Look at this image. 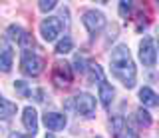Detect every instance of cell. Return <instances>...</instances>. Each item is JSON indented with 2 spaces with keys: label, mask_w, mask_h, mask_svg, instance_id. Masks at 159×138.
<instances>
[{
  "label": "cell",
  "mask_w": 159,
  "mask_h": 138,
  "mask_svg": "<svg viewBox=\"0 0 159 138\" xmlns=\"http://www.w3.org/2000/svg\"><path fill=\"white\" fill-rule=\"evenodd\" d=\"M109 66L111 72L117 80H121V84L125 88H133L135 86V64L131 60V54L125 44H119L111 50L109 56Z\"/></svg>",
  "instance_id": "cell-1"
},
{
  "label": "cell",
  "mask_w": 159,
  "mask_h": 138,
  "mask_svg": "<svg viewBox=\"0 0 159 138\" xmlns=\"http://www.w3.org/2000/svg\"><path fill=\"white\" fill-rule=\"evenodd\" d=\"M44 68V60L38 56V54L30 52V50H24L22 52V58H20V70L24 72L26 76H38Z\"/></svg>",
  "instance_id": "cell-2"
},
{
  "label": "cell",
  "mask_w": 159,
  "mask_h": 138,
  "mask_svg": "<svg viewBox=\"0 0 159 138\" xmlns=\"http://www.w3.org/2000/svg\"><path fill=\"white\" fill-rule=\"evenodd\" d=\"M139 60L143 62V66H155L157 62V48H155V42L153 38L145 36L141 42H139Z\"/></svg>",
  "instance_id": "cell-3"
},
{
  "label": "cell",
  "mask_w": 159,
  "mask_h": 138,
  "mask_svg": "<svg viewBox=\"0 0 159 138\" xmlns=\"http://www.w3.org/2000/svg\"><path fill=\"white\" fill-rule=\"evenodd\" d=\"M62 20L56 16H48L46 20H42V24H40V32H42V38L46 42H52L56 40V38L60 36V32H62Z\"/></svg>",
  "instance_id": "cell-4"
},
{
  "label": "cell",
  "mask_w": 159,
  "mask_h": 138,
  "mask_svg": "<svg viewBox=\"0 0 159 138\" xmlns=\"http://www.w3.org/2000/svg\"><path fill=\"white\" fill-rule=\"evenodd\" d=\"M52 80L58 86H70L72 82V66L66 60H56L52 70Z\"/></svg>",
  "instance_id": "cell-5"
},
{
  "label": "cell",
  "mask_w": 159,
  "mask_h": 138,
  "mask_svg": "<svg viewBox=\"0 0 159 138\" xmlns=\"http://www.w3.org/2000/svg\"><path fill=\"white\" fill-rule=\"evenodd\" d=\"M82 22H84V26H86V30L89 34H98L106 26V16L98 10H88V12H84Z\"/></svg>",
  "instance_id": "cell-6"
},
{
  "label": "cell",
  "mask_w": 159,
  "mask_h": 138,
  "mask_svg": "<svg viewBox=\"0 0 159 138\" xmlns=\"http://www.w3.org/2000/svg\"><path fill=\"white\" fill-rule=\"evenodd\" d=\"M74 108L80 112V114L92 118L93 112H96V98L88 92H80V94L74 98Z\"/></svg>",
  "instance_id": "cell-7"
},
{
  "label": "cell",
  "mask_w": 159,
  "mask_h": 138,
  "mask_svg": "<svg viewBox=\"0 0 159 138\" xmlns=\"http://www.w3.org/2000/svg\"><path fill=\"white\" fill-rule=\"evenodd\" d=\"M12 60H14V50L10 46L8 38H0V70L2 72H10L12 68Z\"/></svg>",
  "instance_id": "cell-8"
},
{
  "label": "cell",
  "mask_w": 159,
  "mask_h": 138,
  "mask_svg": "<svg viewBox=\"0 0 159 138\" xmlns=\"http://www.w3.org/2000/svg\"><path fill=\"white\" fill-rule=\"evenodd\" d=\"M22 122H24V128L28 130V134H36L38 130V114L32 106H26L24 108V116H22Z\"/></svg>",
  "instance_id": "cell-9"
},
{
  "label": "cell",
  "mask_w": 159,
  "mask_h": 138,
  "mask_svg": "<svg viewBox=\"0 0 159 138\" xmlns=\"http://www.w3.org/2000/svg\"><path fill=\"white\" fill-rule=\"evenodd\" d=\"M44 124L46 128L50 130H64V126H66V116L64 114H58V112H46L44 114Z\"/></svg>",
  "instance_id": "cell-10"
},
{
  "label": "cell",
  "mask_w": 159,
  "mask_h": 138,
  "mask_svg": "<svg viewBox=\"0 0 159 138\" xmlns=\"http://www.w3.org/2000/svg\"><path fill=\"white\" fill-rule=\"evenodd\" d=\"M113 86L109 84V82H99V100H102V104L106 106V108H109V104H111V98H113Z\"/></svg>",
  "instance_id": "cell-11"
},
{
  "label": "cell",
  "mask_w": 159,
  "mask_h": 138,
  "mask_svg": "<svg viewBox=\"0 0 159 138\" xmlns=\"http://www.w3.org/2000/svg\"><path fill=\"white\" fill-rule=\"evenodd\" d=\"M139 98H141V104L143 106H157L159 104V96L149 86H143L141 90H139Z\"/></svg>",
  "instance_id": "cell-12"
},
{
  "label": "cell",
  "mask_w": 159,
  "mask_h": 138,
  "mask_svg": "<svg viewBox=\"0 0 159 138\" xmlns=\"http://www.w3.org/2000/svg\"><path fill=\"white\" fill-rule=\"evenodd\" d=\"M123 128H125V120H123L121 116H113V118H111V132H113V138H119V136H121V132H125Z\"/></svg>",
  "instance_id": "cell-13"
},
{
  "label": "cell",
  "mask_w": 159,
  "mask_h": 138,
  "mask_svg": "<svg viewBox=\"0 0 159 138\" xmlns=\"http://www.w3.org/2000/svg\"><path fill=\"white\" fill-rule=\"evenodd\" d=\"M72 48H74V40L70 36H64L62 40H60L56 44V54H66V52H72Z\"/></svg>",
  "instance_id": "cell-14"
},
{
  "label": "cell",
  "mask_w": 159,
  "mask_h": 138,
  "mask_svg": "<svg viewBox=\"0 0 159 138\" xmlns=\"http://www.w3.org/2000/svg\"><path fill=\"white\" fill-rule=\"evenodd\" d=\"M135 120L139 122V126H149L151 124V114H149L147 110H143V108H137L135 110Z\"/></svg>",
  "instance_id": "cell-15"
},
{
  "label": "cell",
  "mask_w": 159,
  "mask_h": 138,
  "mask_svg": "<svg viewBox=\"0 0 159 138\" xmlns=\"http://www.w3.org/2000/svg\"><path fill=\"white\" fill-rule=\"evenodd\" d=\"M14 114H16V104L10 102V100H6L4 106H2V110H0V118H2V120H8V118L14 116Z\"/></svg>",
  "instance_id": "cell-16"
},
{
  "label": "cell",
  "mask_w": 159,
  "mask_h": 138,
  "mask_svg": "<svg viewBox=\"0 0 159 138\" xmlns=\"http://www.w3.org/2000/svg\"><path fill=\"white\" fill-rule=\"evenodd\" d=\"M89 80H92V82H103V80H106V78H103V70H102V68H99L98 66V64H89Z\"/></svg>",
  "instance_id": "cell-17"
},
{
  "label": "cell",
  "mask_w": 159,
  "mask_h": 138,
  "mask_svg": "<svg viewBox=\"0 0 159 138\" xmlns=\"http://www.w3.org/2000/svg\"><path fill=\"white\" fill-rule=\"evenodd\" d=\"M24 34H26V32H24V30H22L20 26H16V24H10V26H8V36L12 38V40L20 42V40L24 38Z\"/></svg>",
  "instance_id": "cell-18"
},
{
  "label": "cell",
  "mask_w": 159,
  "mask_h": 138,
  "mask_svg": "<svg viewBox=\"0 0 159 138\" xmlns=\"http://www.w3.org/2000/svg\"><path fill=\"white\" fill-rule=\"evenodd\" d=\"M14 88H16V92H18V94H22V96H32V90L26 86V82H24V80H16V82H14Z\"/></svg>",
  "instance_id": "cell-19"
},
{
  "label": "cell",
  "mask_w": 159,
  "mask_h": 138,
  "mask_svg": "<svg viewBox=\"0 0 159 138\" xmlns=\"http://www.w3.org/2000/svg\"><path fill=\"white\" fill-rule=\"evenodd\" d=\"M56 0H40V2H38V8H40V10H42V12H48V10H52V8H56Z\"/></svg>",
  "instance_id": "cell-20"
},
{
  "label": "cell",
  "mask_w": 159,
  "mask_h": 138,
  "mask_svg": "<svg viewBox=\"0 0 159 138\" xmlns=\"http://www.w3.org/2000/svg\"><path fill=\"white\" fill-rule=\"evenodd\" d=\"M74 66H76L74 70L80 72V74H84V72L88 70V68H86V60H84L82 56H76V60H74Z\"/></svg>",
  "instance_id": "cell-21"
},
{
  "label": "cell",
  "mask_w": 159,
  "mask_h": 138,
  "mask_svg": "<svg viewBox=\"0 0 159 138\" xmlns=\"http://www.w3.org/2000/svg\"><path fill=\"white\" fill-rule=\"evenodd\" d=\"M129 8H131V2H125V0H123V2H119V14H121L123 18L129 14Z\"/></svg>",
  "instance_id": "cell-22"
},
{
  "label": "cell",
  "mask_w": 159,
  "mask_h": 138,
  "mask_svg": "<svg viewBox=\"0 0 159 138\" xmlns=\"http://www.w3.org/2000/svg\"><path fill=\"white\" fill-rule=\"evenodd\" d=\"M8 138H34L32 134H20V132H12Z\"/></svg>",
  "instance_id": "cell-23"
},
{
  "label": "cell",
  "mask_w": 159,
  "mask_h": 138,
  "mask_svg": "<svg viewBox=\"0 0 159 138\" xmlns=\"http://www.w3.org/2000/svg\"><path fill=\"white\" fill-rule=\"evenodd\" d=\"M4 102H6V100H4V98H2V96H0V110H2V106H4Z\"/></svg>",
  "instance_id": "cell-24"
},
{
  "label": "cell",
  "mask_w": 159,
  "mask_h": 138,
  "mask_svg": "<svg viewBox=\"0 0 159 138\" xmlns=\"http://www.w3.org/2000/svg\"><path fill=\"white\" fill-rule=\"evenodd\" d=\"M46 138H54V136H52V134H48V136H46Z\"/></svg>",
  "instance_id": "cell-25"
}]
</instances>
